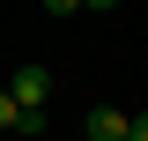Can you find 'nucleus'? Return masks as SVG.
<instances>
[{
    "label": "nucleus",
    "mask_w": 148,
    "mask_h": 141,
    "mask_svg": "<svg viewBox=\"0 0 148 141\" xmlns=\"http://www.w3.org/2000/svg\"><path fill=\"white\" fill-rule=\"evenodd\" d=\"M8 89H15V104L45 111V97H52V67H37V59H30V67H15V82H8Z\"/></svg>",
    "instance_id": "obj_1"
},
{
    "label": "nucleus",
    "mask_w": 148,
    "mask_h": 141,
    "mask_svg": "<svg viewBox=\"0 0 148 141\" xmlns=\"http://www.w3.org/2000/svg\"><path fill=\"white\" fill-rule=\"evenodd\" d=\"M126 111H111V104H89V119H82V134H89V141H126Z\"/></svg>",
    "instance_id": "obj_2"
},
{
    "label": "nucleus",
    "mask_w": 148,
    "mask_h": 141,
    "mask_svg": "<svg viewBox=\"0 0 148 141\" xmlns=\"http://www.w3.org/2000/svg\"><path fill=\"white\" fill-rule=\"evenodd\" d=\"M37 126H45V111L15 104V89H0V134H37Z\"/></svg>",
    "instance_id": "obj_3"
},
{
    "label": "nucleus",
    "mask_w": 148,
    "mask_h": 141,
    "mask_svg": "<svg viewBox=\"0 0 148 141\" xmlns=\"http://www.w3.org/2000/svg\"><path fill=\"white\" fill-rule=\"evenodd\" d=\"M126 141H148V111H133V126H126Z\"/></svg>",
    "instance_id": "obj_4"
},
{
    "label": "nucleus",
    "mask_w": 148,
    "mask_h": 141,
    "mask_svg": "<svg viewBox=\"0 0 148 141\" xmlns=\"http://www.w3.org/2000/svg\"><path fill=\"white\" fill-rule=\"evenodd\" d=\"M74 8H82V0H45V15H74Z\"/></svg>",
    "instance_id": "obj_5"
},
{
    "label": "nucleus",
    "mask_w": 148,
    "mask_h": 141,
    "mask_svg": "<svg viewBox=\"0 0 148 141\" xmlns=\"http://www.w3.org/2000/svg\"><path fill=\"white\" fill-rule=\"evenodd\" d=\"M82 8H96V15H111V8H119V0H82Z\"/></svg>",
    "instance_id": "obj_6"
}]
</instances>
